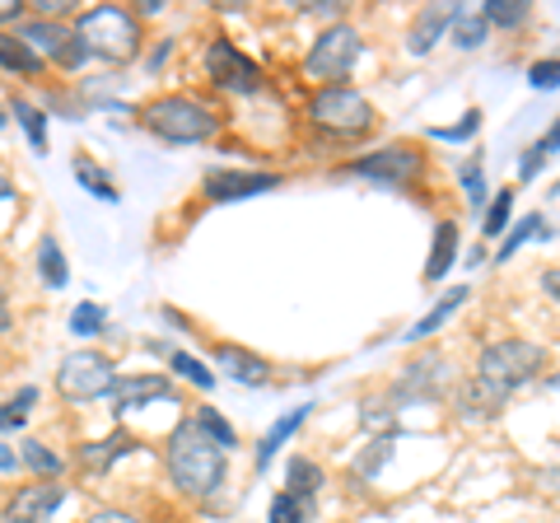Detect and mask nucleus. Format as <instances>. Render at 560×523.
Segmentation results:
<instances>
[{"label": "nucleus", "instance_id": "1", "mask_svg": "<svg viewBox=\"0 0 560 523\" xmlns=\"http://www.w3.org/2000/svg\"><path fill=\"white\" fill-rule=\"evenodd\" d=\"M224 453L230 449H220L197 421H183L178 430L168 434L164 467H168V477H173V486H178L183 496L201 500V496L215 491L220 477H224Z\"/></svg>", "mask_w": 560, "mask_h": 523}, {"label": "nucleus", "instance_id": "2", "mask_svg": "<svg viewBox=\"0 0 560 523\" xmlns=\"http://www.w3.org/2000/svg\"><path fill=\"white\" fill-rule=\"evenodd\" d=\"M140 121H145L160 141H173V146H197V141H210V136L220 131V117L187 94H168V98L145 103V108H140Z\"/></svg>", "mask_w": 560, "mask_h": 523}, {"label": "nucleus", "instance_id": "3", "mask_svg": "<svg viewBox=\"0 0 560 523\" xmlns=\"http://www.w3.org/2000/svg\"><path fill=\"white\" fill-rule=\"evenodd\" d=\"M75 33L90 57L103 61H131L136 47H140V20L121 5H94L75 20Z\"/></svg>", "mask_w": 560, "mask_h": 523}, {"label": "nucleus", "instance_id": "4", "mask_svg": "<svg viewBox=\"0 0 560 523\" xmlns=\"http://www.w3.org/2000/svg\"><path fill=\"white\" fill-rule=\"evenodd\" d=\"M541 364H547V351H541L537 341H495V346H486L481 351V364H477V379L490 383V388H500L504 397H510L518 383H528Z\"/></svg>", "mask_w": 560, "mask_h": 523}, {"label": "nucleus", "instance_id": "5", "mask_svg": "<svg viewBox=\"0 0 560 523\" xmlns=\"http://www.w3.org/2000/svg\"><path fill=\"white\" fill-rule=\"evenodd\" d=\"M308 117H313V127L327 131V136H364L374 127L370 98L355 94V90H346V84H327V90L313 94Z\"/></svg>", "mask_w": 560, "mask_h": 523}, {"label": "nucleus", "instance_id": "6", "mask_svg": "<svg viewBox=\"0 0 560 523\" xmlns=\"http://www.w3.org/2000/svg\"><path fill=\"white\" fill-rule=\"evenodd\" d=\"M117 370H113V360H103L94 351H75V356H66L61 360V370H57V388L61 397H70V403H94V397H113L117 393Z\"/></svg>", "mask_w": 560, "mask_h": 523}, {"label": "nucleus", "instance_id": "7", "mask_svg": "<svg viewBox=\"0 0 560 523\" xmlns=\"http://www.w3.org/2000/svg\"><path fill=\"white\" fill-rule=\"evenodd\" d=\"M360 33L355 24H331L318 33V43L308 47V57H304V75L308 80H346L350 75V66L360 61Z\"/></svg>", "mask_w": 560, "mask_h": 523}, {"label": "nucleus", "instance_id": "8", "mask_svg": "<svg viewBox=\"0 0 560 523\" xmlns=\"http://www.w3.org/2000/svg\"><path fill=\"white\" fill-rule=\"evenodd\" d=\"M206 75L230 94H257L261 90V71L257 61H248L230 38H215L206 47Z\"/></svg>", "mask_w": 560, "mask_h": 523}, {"label": "nucleus", "instance_id": "9", "mask_svg": "<svg viewBox=\"0 0 560 523\" xmlns=\"http://www.w3.org/2000/svg\"><path fill=\"white\" fill-rule=\"evenodd\" d=\"M66 486L61 481H33V486H20L5 510H0V523H51L57 519V510L66 504Z\"/></svg>", "mask_w": 560, "mask_h": 523}, {"label": "nucleus", "instance_id": "10", "mask_svg": "<svg viewBox=\"0 0 560 523\" xmlns=\"http://www.w3.org/2000/svg\"><path fill=\"white\" fill-rule=\"evenodd\" d=\"M20 38L38 51V57H51L57 66H80L84 57H90L84 43H80V33L70 24H61V20H33V24H24Z\"/></svg>", "mask_w": 560, "mask_h": 523}, {"label": "nucleus", "instance_id": "11", "mask_svg": "<svg viewBox=\"0 0 560 523\" xmlns=\"http://www.w3.org/2000/svg\"><path fill=\"white\" fill-rule=\"evenodd\" d=\"M346 173H360V178L401 187V183H411L420 173V154L411 146H388V150H374V154H364V160H355Z\"/></svg>", "mask_w": 560, "mask_h": 523}, {"label": "nucleus", "instance_id": "12", "mask_svg": "<svg viewBox=\"0 0 560 523\" xmlns=\"http://www.w3.org/2000/svg\"><path fill=\"white\" fill-rule=\"evenodd\" d=\"M280 187L276 173H243V168H210L206 173V191L215 201H238V197H257V191Z\"/></svg>", "mask_w": 560, "mask_h": 523}, {"label": "nucleus", "instance_id": "13", "mask_svg": "<svg viewBox=\"0 0 560 523\" xmlns=\"http://www.w3.org/2000/svg\"><path fill=\"white\" fill-rule=\"evenodd\" d=\"M160 397H168V403H173V383L168 379H160V374H136V379H121L117 383L113 407H117L121 421H127V416H136L145 403H160Z\"/></svg>", "mask_w": 560, "mask_h": 523}, {"label": "nucleus", "instance_id": "14", "mask_svg": "<svg viewBox=\"0 0 560 523\" xmlns=\"http://www.w3.org/2000/svg\"><path fill=\"white\" fill-rule=\"evenodd\" d=\"M458 5H430V10H420L416 14V24H411V51H416V57H425V51L434 47V43H440V33L448 28V24H458Z\"/></svg>", "mask_w": 560, "mask_h": 523}, {"label": "nucleus", "instance_id": "15", "mask_svg": "<svg viewBox=\"0 0 560 523\" xmlns=\"http://www.w3.org/2000/svg\"><path fill=\"white\" fill-rule=\"evenodd\" d=\"M215 360H220V370L238 379V383H248V388H261V383L271 379V364L253 356V351H238V346H215Z\"/></svg>", "mask_w": 560, "mask_h": 523}, {"label": "nucleus", "instance_id": "16", "mask_svg": "<svg viewBox=\"0 0 560 523\" xmlns=\"http://www.w3.org/2000/svg\"><path fill=\"white\" fill-rule=\"evenodd\" d=\"M453 257H458V224L444 220L440 230H434V248H430V262H425V281H444Z\"/></svg>", "mask_w": 560, "mask_h": 523}, {"label": "nucleus", "instance_id": "17", "mask_svg": "<svg viewBox=\"0 0 560 523\" xmlns=\"http://www.w3.org/2000/svg\"><path fill=\"white\" fill-rule=\"evenodd\" d=\"M0 66L14 71V75H38L43 71V57L24 38H14V33H0Z\"/></svg>", "mask_w": 560, "mask_h": 523}, {"label": "nucleus", "instance_id": "18", "mask_svg": "<svg viewBox=\"0 0 560 523\" xmlns=\"http://www.w3.org/2000/svg\"><path fill=\"white\" fill-rule=\"evenodd\" d=\"M285 491L300 496L304 504H313V496L323 491V467L308 463V458H290L285 463Z\"/></svg>", "mask_w": 560, "mask_h": 523}, {"label": "nucleus", "instance_id": "19", "mask_svg": "<svg viewBox=\"0 0 560 523\" xmlns=\"http://www.w3.org/2000/svg\"><path fill=\"white\" fill-rule=\"evenodd\" d=\"M467 294H471L467 286H453V290L444 294V300H440V304H434V309L425 313V318H420V323L411 327V341H420V337H430V333H440V327H444V323L453 318V313H458V309L467 304Z\"/></svg>", "mask_w": 560, "mask_h": 523}, {"label": "nucleus", "instance_id": "20", "mask_svg": "<svg viewBox=\"0 0 560 523\" xmlns=\"http://www.w3.org/2000/svg\"><path fill=\"white\" fill-rule=\"evenodd\" d=\"M131 449L136 444L127 440V434H113V440H103V444H84L80 449V467H84V473H108L121 453H131Z\"/></svg>", "mask_w": 560, "mask_h": 523}, {"label": "nucleus", "instance_id": "21", "mask_svg": "<svg viewBox=\"0 0 560 523\" xmlns=\"http://www.w3.org/2000/svg\"><path fill=\"white\" fill-rule=\"evenodd\" d=\"M500 407H504V393L490 388V383L471 379L467 388H463V416H495Z\"/></svg>", "mask_w": 560, "mask_h": 523}, {"label": "nucleus", "instance_id": "22", "mask_svg": "<svg viewBox=\"0 0 560 523\" xmlns=\"http://www.w3.org/2000/svg\"><path fill=\"white\" fill-rule=\"evenodd\" d=\"M481 14H486L490 28H518V24H528L533 5H528V0H486Z\"/></svg>", "mask_w": 560, "mask_h": 523}, {"label": "nucleus", "instance_id": "23", "mask_svg": "<svg viewBox=\"0 0 560 523\" xmlns=\"http://www.w3.org/2000/svg\"><path fill=\"white\" fill-rule=\"evenodd\" d=\"M304 416H308V407H294V411L285 416V421H280V426H271V434H267V440H261V444H257V467H271V458H276V449H280V444H285V440H290V434H294V430H300V426H304Z\"/></svg>", "mask_w": 560, "mask_h": 523}, {"label": "nucleus", "instance_id": "24", "mask_svg": "<svg viewBox=\"0 0 560 523\" xmlns=\"http://www.w3.org/2000/svg\"><path fill=\"white\" fill-rule=\"evenodd\" d=\"M560 150V121H556V127L547 131V136H541V141H533L528 150H523V164H518V178H537V168L541 164H547L551 160V154Z\"/></svg>", "mask_w": 560, "mask_h": 523}, {"label": "nucleus", "instance_id": "25", "mask_svg": "<svg viewBox=\"0 0 560 523\" xmlns=\"http://www.w3.org/2000/svg\"><path fill=\"white\" fill-rule=\"evenodd\" d=\"M38 271H43V281H47V286H57V290L70 281L66 253L57 248V239H43V243H38Z\"/></svg>", "mask_w": 560, "mask_h": 523}, {"label": "nucleus", "instance_id": "26", "mask_svg": "<svg viewBox=\"0 0 560 523\" xmlns=\"http://www.w3.org/2000/svg\"><path fill=\"white\" fill-rule=\"evenodd\" d=\"M393 449H397V434L393 430L378 434V440H370V444H364V453H360V463H355V473L360 477H378V467L393 458Z\"/></svg>", "mask_w": 560, "mask_h": 523}, {"label": "nucleus", "instance_id": "27", "mask_svg": "<svg viewBox=\"0 0 560 523\" xmlns=\"http://www.w3.org/2000/svg\"><path fill=\"white\" fill-rule=\"evenodd\" d=\"M14 117H20V127L28 131V146L43 154L47 150V117L33 108V103H24V98H14Z\"/></svg>", "mask_w": 560, "mask_h": 523}, {"label": "nucleus", "instance_id": "28", "mask_svg": "<svg viewBox=\"0 0 560 523\" xmlns=\"http://www.w3.org/2000/svg\"><path fill=\"white\" fill-rule=\"evenodd\" d=\"M168 370L178 374V379H187V383H197V388H215V374H210L206 364L197 356H187V351H173L168 356Z\"/></svg>", "mask_w": 560, "mask_h": 523}, {"label": "nucleus", "instance_id": "29", "mask_svg": "<svg viewBox=\"0 0 560 523\" xmlns=\"http://www.w3.org/2000/svg\"><path fill=\"white\" fill-rule=\"evenodd\" d=\"M510 216H514V187H504L500 197L490 201V211H486V220H481V234H486V239H500L504 224H510Z\"/></svg>", "mask_w": 560, "mask_h": 523}, {"label": "nucleus", "instance_id": "30", "mask_svg": "<svg viewBox=\"0 0 560 523\" xmlns=\"http://www.w3.org/2000/svg\"><path fill=\"white\" fill-rule=\"evenodd\" d=\"M191 421H197V426H201V430H206V434H210V440H215L220 449H234V444H238V434H234V426H230V421H224V416H220L215 407H201L197 416H191Z\"/></svg>", "mask_w": 560, "mask_h": 523}, {"label": "nucleus", "instance_id": "31", "mask_svg": "<svg viewBox=\"0 0 560 523\" xmlns=\"http://www.w3.org/2000/svg\"><path fill=\"white\" fill-rule=\"evenodd\" d=\"M551 230H547V220H541V216H528V220H518V230L510 234V239H504L500 243V262L504 257H514L518 248H523V243H528V239H547Z\"/></svg>", "mask_w": 560, "mask_h": 523}, {"label": "nucleus", "instance_id": "32", "mask_svg": "<svg viewBox=\"0 0 560 523\" xmlns=\"http://www.w3.org/2000/svg\"><path fill=\"white\" fill-rule=\"evenodd\" d=\"M20 453H24V463L33 467V473H43V477H57L61 467H66V463H61V453H51V449H47V444H38V440H24V449H20Z\"/></svg>", "mask_w": 560, "mask_h": 523}, {"label": "nucleus", "instance_id": "33", "mask_svg": "<svg viewBox=\"0 0 560 523\" xmlns=\"http://www.w3.org/2000/svg\"><path fill=\"white\" fill-rule=\"evenodd\" d=\"M486 33H490V24H486V14H458V24H453V38H458V47H481L486 43Z\"/></svg>", "mask_w": 560, "mask_h": 523}, {"label": "nucleus", "instance_id": "34", "mask_svg": "<svg viewBox=\"0 0 560 523\" xmlns=\"http://www.w3.org/2000/svg\"><path fill=\"white\" fill-rule=\"evenodd\" d=\"M38 403V388H24L20 397H10L5 407H0V430H14V426H24L28 421V407Z\"/></svg>", "mask_w": 560, "mask_h": 523}, {"label": "nucleus", "instance_id": "35", "mask_svg": "<svg viewBox=\"0 0 560 523\" xmlns=\"http://www.w3.org/2000/svg\"><path fill=\"white\" fill-rule=\"evenodd\" d=\"M308 519V504L300 496H290V491H280L271 500V523H304Z\"/></svg>", "mask_w": 560, "mask_h": 523}, {"label": "nucleus", "instance_id": "36", "mask_svg": "<svg viewBox=\"0 0 560 523\" xmlns=\"http://www.w3.org/2000/svg\"><path fill=\"white\" fill-rule=\"evenodd\" d=\"M75 178H80L84 187H90V191H94V197H103V201H117V187H113L108 178H103V173H98V168H90V164H84V160L75 164Z\"/></svg>", "mask_w": 560, "mask_h": 523}, {"label": "nucleus", "instance_id": "37", "mask_svg": "<svg viewBox=\"0 0 560 523\" xmlns=\"http://www.w3.org/2000/svg\"><path fill=\"white\" fill-rule=\"evenodd\" d=\"M103 327V309L98 304H80L75 313H70V333L75 337H90V333H98Z\"/></svg>", "mask_w": 560, "mask_h": 523}, {"label": "nucleus", "instance_id": "38", "mask_svg": "<svg viewBox=\"0 0 560 523\" xmlns=\"http://www.w3.org/2000/svg\"><path fill=\"white\" fill-rule=\"evenodd\" d=\"M528 84L533 90H560V61H537L528 71Z\"/></svg>", "mask_w": 560, "mask_h": 523}, {"label": "nucleus", "instance_id": "39", "mask_svg": "<svg viewBox=\"0 0 560 523\" xmlns=\"http://www.w3.org/2000/svg\"><path fill=\"white\" fill-rule=\"evenodd\" d=\"M477 127H481V113L471 108V113L458 121V127H434V136H440V141H467V136L477 131Z\"/></svg>", "mask_w": 560, "mask_h": 523}, {"label": "nucleus", "instance_id": "40", "mask_svg": "<svg viewBox=\"0 0 560 523\" xmlns=\"http://www.w3.org/2000/svg\"><path fill=\"white\" fill-rule=\"evenodd\" d=\"M84 523H140L136 514H121V510H98V514H90Z\"/></svg>", "mask_w": 560, "mask_h": 523}, {"label": "nucleus", "instance_id": "41", "mask_svg": "<svg viewBox=\"0 0 560 523\" xmlns=\"http://www.w3.org/2000/svg\"><path fill=\"white\" fill-rule=\"evenodd\" d=\"M541 290H547L551 300L560 304V267H547V271H541Z\"/></svg>", "mask_w": 560, "mask_h": 523}, {"label": "nucleus", "instance_id": "42", "mask_svg": "<svg viewBox=\"0 0 560 523\" xmlns=\"http://www.w3.org/2000/svg\"><path fill=\"white\" fill-rule=\"evenodd\" d=\"M20 20V0H0V24Z\"/></svg>", "mask_w": 560, "mask_h": 523}, {"label": "nucleus", "instance_id": "43", "mask_svg": "<svg viewBox=\"0 0 560 523\" xmlns=\"http://www.w3.org/2000/svg\"><path fill=\"white\" fill-rule=\"evenodd\" d=\"M10 467H14V453H10L5 444H0V473H10Z\"/></svg>", "mask_w": 560, "mask_h": 523}, {"label": "nucleus", "instance_id": "44", "mask_svg": "<svg viewBox=\"0 0 560 523\" xmlns=\"http://www.w3.org/2000/svg\"><path fill=\"white\" fill-rule=\"evenodd\" d=\"M10 327V309H5V300H0V333Z\"/></svg>", "mask_w": 560, "mask_h": 523}, {"label": "nucleus", "instance_id": "45", "mask_svg": "<svg viewBox=\"0 0 560 523\" xmlns=\"http://www.w3.org/2000/svg\"><path fill=\"white\" fill-rule=\"evenodd\" d=\"M0 197H10V178H5V168H0Z\"/></svg>", "mask_w": 560, "mask_h": 523}, {"label": "nucleus", "instance_id": "46", "mask_svg": "<svg viewBox=\"0 0 560 523\" xmlns=\"http://www.w3.org/2000/svg\"><path fill=\"white\" fill-rule=\"evenodd\" d=\"M0 127H5V113H0Z\"/></svg>", "mask_w": 560, "mask_h": 523}]
</instances>
